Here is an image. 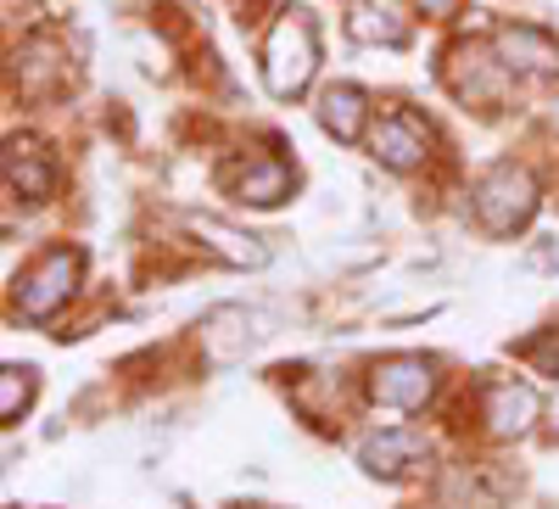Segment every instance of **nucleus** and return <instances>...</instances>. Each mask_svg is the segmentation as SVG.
Wrapping results in <instances>:
<instances>
[{"instance_id":"obj_19","label":"nucleus","mask_w":559,"mask_h":509,"mask_svg":"<svg viewBox=\"0 0 559 509\" xmlns=\"http://www.w3.org/2000/svg\"><path fill=\"white\" fill-rule=\"evenodd\" d=\"M554 431H559V409H554Z\"/></svg>"},{"instance_id":"obj_17","label":"nucleus","mask_w":559,"mask_h":509,"mask_svg":"<svg viewBox=\"0 0 559 509\" xmlns=\"http://www.w3.org/2000/svg\"><path fill=\"white\" fill-rule=\"evenodd\" d=\"M414 7L426 12V17H459V7H464V0H414Z\"/></svg>"},{"instance_id":"obj_12","label":"nucleus","mask_w":559,"mask_h":509,"mask_svg":"<svg viewBox=\"0 0 559 509\" xmlns=\"http://www.w3.org/2000/svg\"><path fill=\"white\" fill-rule=\"evenodd\" d=\"M364 118H369V102H364L358 84H331V90L319 96V123L331 129L336 141H347V146L364 134Z\"/></svg>"},{"instance_id":"obj_10","label":"nucleus","mask_w":559,"mask_h":509,"mask_svg":"<svg viewBox=\"0 0 559 509\" xmlns=\"http://www.w3.org/2000/svg\"><path fill=\"white\" fill-rule=\"evenodd\" d=\"M7 185L17 197H28V202H45L57 191V168H51V157H45L39 146H28V141H12L7 146Z\"/></svg>"},{"instance_id":"obj_5","label":"nucleus","mask_w":559,"mask_h":509,"mask_svg":"<svg viewBox=\"0 0 559 509\" xmlns=\"http://www.w3.org/2000/svg\"><path fill=\"white\" fill-rule=\"evenodd\" d=\"M369 146H376V157L386 163V168H419L431 157V123L419 118V113H408V107H397V113H386L381 123H376V134H369Z\"/></svg>"},{"instance_id":"obj_3","label":"nucleus","mask_w":559,"mask_h":509,"mask_svg":"<svg viewBox=\"0 0 559 509\" xmlns=\"http://www.w3.org/2000/svg\"><path fill=\"white\" fill-rule=\"evenodd\" d=\"M79 269H84V258H79L73 247H51V252H45V258L23 274V281H17V308H23V319H51V313L73 297Z\"/></svg>"},{"instance_id":"obj_18","label":"nucleus","mask_w":559,"mask_h":509,"mask_svg":"<svg viewBox=\"0 0 559 509\" xmlns=\"http://www.w3.org/2000/svg\"><path fill=\"white\" fill-rule=\"evenodd\" d=\"M548 118H554V129H559V102H554V113H548Z\"/></svg>"},{"instance_id":"obj_11","label":"nucleus","mask_w":559,"mask_h":509,"mask_svg":"<svg viewBox=\"0 0 559 509\" xmlns=\"http://www.w3.org/2000/svg\"><path fill=\"white\" fill-rule=\"evenodd\" d=\"M292 197V168L280 157H252L241 174H236V202H252V208H274Z\"/></svg>"},{"instance_id":"obj_16","label":"nucleus","mask_w":559,"mask_h":509,"mask_svg":"<svg viewBox=\"0 0 559 509\" xmlns=\"http://www.w3.org/2000/svg\"><path fill=\"white\" fill-rule=\"evenodd\" d=\"M526 358L543 369V376H559V331H548L543 342H532V347H526Z\"/></svg>"},{"instance_id":"obj_6","label":"nucleus","mask_w":559,"mask_h":509,"mask_svg":"<svg viewBox=\"0 0 559 509\" xmlns=\"http://www.w3.org/2000/svg\"><path fill=\"white\" fill-rule=\"evenodd\" d=\"M498 62H503L509 73L554 79V73H559V45H554L543 28H532V23H509V28H498Z\"/></svg>"},{"instance_id":"obj_4","label":"nucleus","mask_w":559,"mask_h":509,"mask_svg":"<svg viewBox=\"0 0 559 509\" xmlns=\"http://www.w3.org/2000/svg\"><path fill=\"white\" fill-rule=\"evenodd\" d=\"M437 392V369L414 353H397V358H381L369 369V398L386 403V409H419Z\"/></svg>"},{"instance_id":"obj_15","label":"nucleus","mask_w":559,"mask_h":509,"mask_svg":"<svg viewBox=\"0 0 559 509\" xmlns=\"http://www.w3.org/2000/svg\"><path fill=\"white\" fill-rule=\"evenodd\" d=\"M28 403H34V369L28 364H7V376H0V414L17 421Z\"/></svg>"},{"instance_id":"obj_2","label":"nucleus","mask_w":559,"mask_h":509,"mask_svg":"<svg viewBox=\"0 0 559 509\" xmlns=\"http://www.w3.org/2000/svg\"><path fill=\"white\" fill-rule=\"evenodd\" d=\"M537 213V179L515 163H498L481 174L476 185V218L487 236H515V229H526Z\"/></svg>"},{"instance_id":"obj_1","label":"nucleus","mask_w":559,"mask_h":509,"mask_svg":"<svg viewBox=\"0 0 559 509\" xmlns=\"http://www.w3.org/2000/svg\"><path fill=\"white\" fill-rule=\"evenodd\" d=\"M313 68H319V34H313L308 12H286L269 28V45H263V84H269V96H280V102L302 96Z\"/></svg>"},{"instance_id":"obj_7","label":"nucleus","mask_w":559,"mask_h":509,"mask_svg":"<svg viewBox=\"0 0 559 509\" xmlns=\"http://www.w3.org/2000/svg\"><path fill=\"white\" fill-rule=\"evenodd\" d=\"M481 414H487V431L492 437H521L537 421V392L532 387H515V381H492Z\"/></svg>"},{"instance_id":"obj_9","label":"nucleus","mask_w":559,"mask_h":509,"mask_svg":"<svg viewBox=\"0 0 559 509\" xmlns=\"http://www.w3.org/2000/svg\"><path fill=\"white\" fill-rule=\"evenodd\" d=\"M492 68H503V62H487L481 45H453L448 51V79L464 102H498L503 96V79Z\"/></svg>"},{"instance_id":"obj_8","label":"nucleus","mask_w":559,"mask_h":509,"mask_svg":"<svg viewBox=\"0 0 559 509\" xmlns=\"http://www.w3.org/2000/svg\"><path fill=\"white\" fill-rule=\"evenodd\" d=\"M358 465L369 471V476H408L414 465H426V442H419L414 431H381V437H369L364 448H358Z\"/></svg>"},{"instance_id":"obj_13","label":"nucleus","mask_w":559,"mask_h":509,"mask_svg":"<svg viewBox=\"0 0 559 509\" xmlns=\"http://www.w3.org/2000/svg\"><path fill=\"white\" fill-rule=\"evenodd\" d=\"M353 34L358 39H386V45H403L408 39V23L397 17V0H369V7L353 12Z\"/></svg>"},{"instance_id":"obj_14","label":"nucleus","mask_w":559,"mask_h":509,"mask_svg":"<svg viewBox=\"0 0 559 509\" xmlns=\"http://www.w3.org/2000/svg\"><path fill=\"white\" fill-rule=\"evenodd\" d=\"M191 229H197V236H202L213 252H224L229 263H263V258H269L252 236H236V229H224L218 218H191Z\"/></svg>"}]
</instances>
